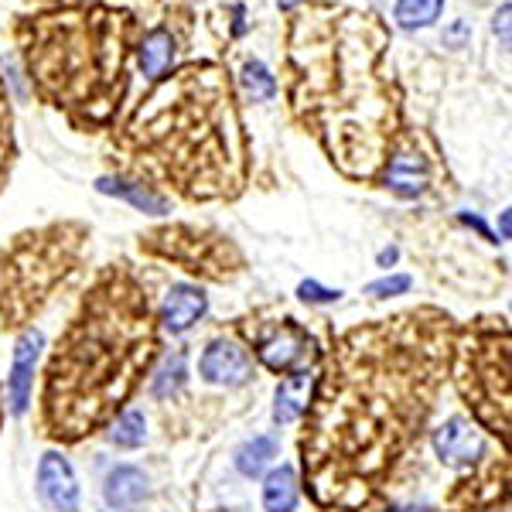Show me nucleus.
Wrapping results in <instances>:
<instances>
[{
  "instance_id": "f257e3e1",
  "label": "nucleus",
  "mask_w": 512,
  "mask_h": 512,
  "mask_svg": "<svg viewBox=\"0 0 512 512\" xmlns=\"http://www.w3.org/2000/svg\"><path fill=\"white\" fill-rule=\"evenodd\" d=\"M154 349L147 304L117 291L86 304L48 369L45 414L55 437H82L120 407Z\"/></svg>"
},
{
  "instance_id": "f03ea898",
  "label": "nucleus",
  "mask_w": 512,
  "mask_h": 512,
  "mask_svg": "<svg viewBox=\"0 0 512 512\" xmlns=\"http://www.w3.org/2000/svg\"><path fill=\"white\" fill-rule=\"evenodd\" d=\"M256 355L267 369L274 373H297V369H308V362L315 359V342L304 328H297L291 318L277 328L274 335L260 338L256 342Z\"/></svg>"
},
{
  "instance_id": "7ed1b4c3",
  "label": "nucleus",
  "mask_w": 512,
  "mask_h": 512,
  "mask_svg": "<svg viewBox=\"0 0 512 512\" xmlns=\"http://www.w3.org/2000/svg\"><path fill=\"white\" fill-rule=\"evenodd\" d=\"M198 373L212 386H243L253 379V362L250 352L239 342H233V338H212L202 352Z\"/></svg>"
},
{
  "instance_id": "20e7f679",
  "label": "nucleus",
  "mask_w": 512,
  "mask_h": 512,
  "mask_svg": "<svg viewBox=\"0 0 512 512\" xmlns=\"http://www.w3.org/2000/svg\"><path fill=\"white\" fill-rule=\"evenodd\" d=\"M434 451L444 465L465 468V465H475L485 454V437L478 434V427L468 424L465 417H451L434 431Z\"/></svg>"
},
{
  "instance_id": "39448f33",
  "label": "nucleus",
  "mask_w": 512,
  "mask_h": 512,
  "mask_svg": "<svg viewBox=\"0 0 512 512\" xmlns=\"http://www.w3.org/2000/svg\"><path fill=\"white\" fill-rule=\"evenodd\" d=\"M38 492L55 512H79V482L69 458L59 451H48L38 465Z\"/></svg>"
},
{
  "instance_id": "423d86ee",
  "label": "nucleus",
  "mask_w": 512,
  "mask_h": 512,
  "mask_svg": "<svg viewBox=\"0 0 512 512\" xmlns=\"http://www.w3.org/2000/svg\"><path fill=\"white\" fill-rule=\"evenodd\" d=\"M41 332L28 328L18 345H14V366H11V379H7V396H11V414L21 417L31 403V390H35V362L41 355Z\"/></svg>"
},
{
  "instance_id": "0eeeda50",
  "label": "nucleus",
  "mask_w": 512,
  "mask_h": 512,
  "mask_svg": "<svg viewBox=\"0 0 512 512\" xmlns=\"http://www.w3.org/2000/svg\"><path fill=\"white\" fill-rule=\"evenodd\" d=\"M209 308V297H205L202 287L192 284H175L164 297V308H161V325L168 328L171 335H185L188 328L195 325L198 318L205 315Z\"/></svg>"
},
{
  "instance_id": "6e6552de",
  "label": "nucleus",
  "mask_w": 512,
  "mask_h": 512,
  "mask_svg": "<svg viewBox=\"0 0 512 512\" xmlns=\"http://www.w3.org/2000/svg\"><path fill=\"white\" fill-rule=\"evenodd\" d=\"M103 495L113 512H134L147 495V475L137 465H117L106 475Z\"/></svg>"
},
{
  "instance_id": "1a4fd4ad",
  "label": "nucleus",
  "mask_w": 512,
  "mask_h": 512,
  "mask_svg": "<svg viewBox=\"0 0 512 512\" xmlns=\"http://www.w3.org/2000/svg\"><path fill=\"white\" fill-rule=\"evenodd\" d=\"M311 386H315V376H311V369H297V373H287L284 383L277 386V403H274V420H277V424H294V420L301 417L304 410H308Z\"/></svg>"
},
{
  "instance_id": "9d476101",
  "label": "nucleus",
  "mask_w": 512,
  "mask_h": 512,
  "mask_svg": "<svg viewBox=\"0 0 512 512\" xmlns=\"http://www.w3.org/2000/svg\"><path fill=\"white\" fill-rule=\"evenodd\" d=\"M386 188L403 198H417L427 188V164L414 154H396L386 168Z\"/></svg>"
},
{
  "instance_id": "9b49d317",
  "label": "nucleus",
  "mask_w": 512,
  "mask_h": 512,
  "mask_svg": "<svg viewBox=\"0 0 512 512\" xmlns=\"http://www.w3.org/2000/svg\"><path fill=\"white\" fill-rule=\"evenodd\" d=\"M294 506H297V472L291 465H280L263 482V509L294 512Z\"/></svg>"
},
{
  "instance_id": "f8f14e48",
  "label": "nucleus",
  "mask_w": 512,
  "mask_h": 512,
  "mask_svg": "<svg viewBox=\"0 0 512 512\" xmlns=\"http://www.w3.org/2000/svg\"><path fill=\"white\" fill-rule=\"evenodd\" d=\"M96 188L103 195H117V198H127L134 209L140 212H151V216H161V212H168V202L158 198L154 192H147L144 185H134V181H123V178H99Z\"/></svg>"
},
{
  "instance_id": "ddd939ff",
  "label": "nucleus",
  "mask_w": 512,
  "mask_h": 512,
  "mask_svg": "<svg viewBox=\"0 0 512 512\" xmlns=\"http://www.w3.org/2000/svg\"><path fill=\"white\" fill-rule=\"evenodd\" d=\"M171 59H175V41H171L168 31H151L140 45V69L144 76L151 79H161L168 72Z\"/></svg>"
},
{
  "instance_id": "4468645a",
  "label": "nucleus",
  "mask_w": 512,
  "mask_h": 512,
  "mask_svg": "<svg viewBox=\"0 0 512 512\" xmlns=\"http://www.w3.org/2000/svg\"><path fill=\"white\" fill-rule=\"evenodd\" d=\"M274 458H277V437L260 434L236 451V468H239V475H246V478H260L263 468H267Z\"/></svg>"
},
{
  "instance_id": "2eb2a0df",
  "label": "nucleus",
  "mask_w": 512,
  "mask_h": 512,
  "mask_svg": "<svg viewBox=\"0 0 512 512\" xmlns=\"http://www.w3.org/2000/svg\"><path fill=\"white\" fill-rule=\"evenodd\" d=\"M188 379V362H185V352H171L161 359L158 373L151 379V393L158 396V400H171V396L181 393V386H185Z\"/></svg>"
},
{
  "instance_id": "dca6fc26",
  "label": "nucleus",
  "mask_w": 512,
  "mask_h": 512,
  "mask_svg": "<svg viewBox=\"0 0 512 512\" xmlns=\"http://www.w3.org/2000/svg\"><path fill=\"white\" fill-rule=\"evenodd\" d=\"M444 0H396L393 18L400 28L417 31V28H431V24L441 18Z\"/></svg>"
},
{
  "instance_id": "f3484780",
  "label": "nucleus",
  "mask_w": 512,
  "mask_h": 512,
  "mask_svg": "<svg viewBox=\"0 0 512 512\" xmlns=\"http://www.w3.org/2000/svg\"><path fill=\"white\" fill-rule=\"evenodd\" d=\"M144 434H147V420L140 410H123L117 417V424L110 427V441L117 444V448H140Z\"/></svg>"
},
{
  "instance_id": "a211bd4d",
  "label": "nucleus",
  "mask_w": 512,
  "mask_h": 512,
  "mask_svg": "<svg viewBox=\"0 0 512 512\" xmlns=\"http://www.w3.org/2000/svg\"><path fill=\"white\" fill-rule=\"evenodd\" d=\"M243 89H246V96L253 99V103H260V99H270L277 93V82H274V76H270V69L263 62H250L243 69Z\"/></svg>"
},
{
  "instance_id": "6ab92c4d",
  "label": "nucleus",
  "mask_w": 512,
  "mask_h": 512,
  "mask_svg": "<svg viewBox=\"0 0 512 512\" xmlns=\"http://www.w3.org/2000/svg\"><path fill=\"white\" fill-rule=\"evenodd\" d=\"M410 280L407 274H393V277H383V280H373V284L366 287L369 297H396V294H407L410 291Z\"/></svg>"
},
{
  "instance_id": "aec40b11",
  "label": "nucleus",
  "mask_w": 512,
  "mask_h": 512,
  "mask_svg": "<svg viewBox=\"0 0 512 512\" xmlns=\"http://www.w3.org/2000/svg\"><path fill=\"white\" fill-rule=\"evenodd\" d=\"M297 297L308 304H335L342 291H332V287H321L318 280H301V287H297Z\"/></svg>"
},
{
  "instance_id": "412c9836",
  "label": "nucleus",
  "mask_w": 512,
  "mask_h": 512,
  "mask_svg": "<svg viewBox=\"0 0 512 512\" xmlns=\"http://www.w3.org/2000/svg\"><path fill=\"white\" fill-rule=\"evenodd\" d=\"M509 14H512V7L502 4V11L495 14V24H492V31H495V35H502V41H506V45H509Z\"/></svg>"
},
{
  "instance_id": "4be33fe9",
  "label": "nucleus",
  "mask_w": 512,
  "mask_h": 512,
  "mask_svg": "<svg viewBox=\"0 0 512 512\" xmlns=\"http://www.w3.org/2000/svg\"><path fill=\"white\" fill-rule=\"evenodd\" d=\"M461 222H465V226H472V229H478V233H482L485 239H489V243H495V236L489 233V226H485V222L478 219V216H468V212H465V216H461Z\"/></svg>"
},
{
  "instance_id": "5701e85b",
  "label": "nucleus",
  "mask_w": 512,
  "mask_h": 512,
  "mask_svg": "<svg viewBox=\"0 0 512 512\" xmlns=\"http://www.w3.org/2000/svg\"><path fill=\"white\" fill-rule=\"evenodd\" d=\"M509 233H512V216H509V212H502V219H499V239H495V243H506Z\"/></svg>"
},
{
  "instance_id": "b1692460",
  "label": "nucleus",
  "mask_w": 512,
  "mask_h": 512,
  "mask_svg": "<svg viewBox=\"0 0 512 512\" xmlns=\"http://www.w3.org/2000/svg\"><path fill=\"white\" fill-rule=\"evenodd\" d=\"M465 35H468V24H465V21H458V24H454V28L448 31V35H444V38H448V41H454V45H458V41L465 38Z\"/></svg>"
},
{
  "instance_id": "393cba45",
  "label": "nucleus",
  "mask_w": 512,
  "mask_h": 512,
  "mask_svg": "<svg viewBox=\"0 0 512 512\" xmlns=\"http://www.w3.org/2000/svg\"><path fill=\"white\" fill-rule=\"evenodd\" d=\"M396 256H400V250H396V246L383 250V253H379V267H390V263H396Z\"/></svg>"
},
{
  "instance_id": "a878e982",
  "label": "nucleus",
  "mask_w": 512,
  "mask_h": 512,
  "mask_svg": "<svg viewBox=\"0 0 512 512\" xmlns=\"http://www.w3.org/2000/svg\"><path fill=\"white\" fill-rule=\"evenodd\" d=\"M277 4H280V7H284V11H287V7H294V4H301V0H277Z\"/></svg>"
},
{
  "instance_id": "bb28decb",
  "label": "nucleus",
  "mask_w": 512,
  "mask_h": 512,
  "mask_svg": "<svg viewBox=\"0 0 512 512\" xmlns=\"http://www.w3.org/2000/svg\"><path fill=\"white\" fill-rule=\"evenodd\" d=\"M407 512H427V509H407Z\"/></svg>"
},
{
  "instance_id": "cd10ccee",
  "label": "nucleus",
  "mask_w": 512,
  "mask_h": 512,
  "mask_svg": "<svg viewBox=\"0 0 512 512\" xmlns=\"http://www.w3.org/2000/svg\"><path fill=\"white\" fill-rule=\"evenodd\" d=\"M222 512H233V509H222Z\"/></svg>"
},
{
  "instance_id": "c85d7f7f",
  "label": "nucleus",
  "mask_w": 512,
  "mask_h": 512,
  "mask_svg": "<svg viewBox=\"0 0 512 512\" xmlns=\"http://www.w3.org/2000/svg\"><path fill=\"white\" fill-rule=\"evenodd\" d=\"M390 512H393V509H390Z\"/></svg>"
}]
</instances>
